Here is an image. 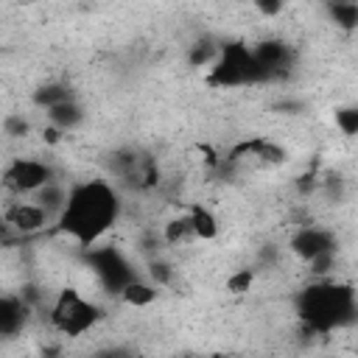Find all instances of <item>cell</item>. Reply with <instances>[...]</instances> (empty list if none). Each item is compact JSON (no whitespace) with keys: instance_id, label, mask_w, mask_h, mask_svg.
<instances>
[{"instance_id":"obj_16","label":"cell","mask_w":358,"mask_h":358,"mask_svg":"<svg viewBox=\"0 0 358 358\" xmlns=\"http://www.w3.org/2000/svg\"><path fill=\"white\" fill-rule=\"evenodd\" d=\"M187 215H190L196 241H215V238H218V218L213 215L210 207H204V204H190V207H187Z\"/></svg>"},{"instance_id":"obj_14","label":"cell","mask_w":358,"mask_h":358,"mask_svg":"<svg viewBox=\"0 0 358 358\" xmlns=\"http://www.w3.org/2000/svg\"><path fill=\"white\" fill-rule=\"evenodd\" d=\"M67 199H70V187H64L59 179H53V182L42 185V187L34 193V201H39V204L53 215V218H59V213L64 210Z\"/></svg>"},{"instance_id":"obj_5","label":"cell","mask_w":358,"mask_h":358,"mask_svg":"<svg viewBox=\"0 0 358 358\" xmlns=\"http://www.w3.org/2000/svg\"><path fill=\"white\" fill-rule=\"evenodd\" d=\"M101 319V308L95 302H90L87 296H81V291L76 288H64L56 294V299L50 302V324L53 330H59L67 338H78L87 330L95 327V322Z\"/></svg>"},{"instance_id":"obj_9","label":"cell","mask_w":358,"mask_h":358,"mask_svg":"<svg viewBox=\"0 0 358 358\" xmlns=\"http://www.w3.org/2000/svg\"><path fill=\"white\" fill-rule=\"evenodd\" d=\"M257 159V162H263V165H282L285 162V148L280 145V143H274L271 137H252V140H243V143H238V145H232L229 151H227V162H232V165H238L241 159Z\"/></svg>"},{"instance_id":"obj_22","label":"cell","mask_w":358,"mask_h":358,"mask_svg":"<svg viewBox=\"0 0 358 358\" xmlns=\"http://www.w3.org/2000/svg\"><path fill=\"white\" fill-rule=\"evenodd\" d=\"M148 280L154 285H159V288L171 285L173 282V266L168 260H162V257H151L148 260Z\"/></svg>"},{"instance_id":"obj_26","label":"cell","mask_w":358,"mask_h":358,"mask_svg":"<svg viewBox=\"0 0 358 358\" xmlns=\"http://www.w3.org/2000/svg\"><path fill=\"white\" fill-rule=\"evenodd\" d=\"M308 268H310V274L313 277H327L333 268H336V249L333 252H322V255H316L313 260H308Z\"/></svg>"},{"instance_id":"obj_3","label":"cell","mask_w":358,"mask_h":358,"mask_svg":"<svg viewBox=\"0 0 358 358\" xmlns=\"http://www.w3.org/2000/svg\"><path fill=\"white\" fill-rule=\"evenodd\" d=\"M207 84L218 90H232V87H255L266 84L268 76L255 59V50L246 48L243 42H224L215 62L207 67Z\"/></svg>"},{"instance_id":"obj_24","label":"cell","mask_w":358,"mask_h":358,"mask_svg":"<svg viewBox=\"0 0 358 358\" xmlns=\"http://www.w3.org/2000/svg\"><path fill=\"white\" fill-rule=\"evenodd\" d=\"M319 190H322V196L327 199V201H341L344 199V179L338 176V173H327L324 179H319Z\"/></svg>"},{"instance_id":"obj_10","label":"cell","mask_w":358,"mask_h":358,"mask_svg":"<svg viewBox=\"0 0 358 358\" xmlns=\"http://www.w3.org/2000/svg\"><path fill=\"white\" fill-rule=\"evenodd\" d=\"M336 249V235L324 227H316V224H302L294 235H291V252L299 257V260H313L316 255L322 252H333Z\"/></svg>"},{"instance_id":"obj_20","label":"cell","mask_w":358,"mask_h":358,"mask_svg":"<svg viewBox=\"0 0 358 358\" xmlns=\"http://www.w3.org/2000/svg\"><path fill=\"white\" fill-rule=\"evenodd\" d=\"M218 50H221V45H215L213 39H199L196 45H190V50H187V62H190V67H210L213 62H215V56H218Z\"/></svg>"},{"instance_id":"obj_29","label":"cell","mask_w":358,"mask_h":358,"mask_svg":"<svg viewBox=\"0 0 358 358\" xmlns=\"http://www.w3.org/2000/svg\"><path fill=\"white\" fill-rule=\"evenodd\" d=\"M324 3H330V0H324Z\"/></svg>"},{"instance_id":"obj_7","label":"cell","mask_w":358,"mask_h":358,"mask_svg":"<svg viewBox=\"0 0 358 358\" xmlns=\"http://www.w3.org/2000/svg\"><path fill=\"white\" fill-rule=\"evenodd\" d=\"M53 179H56L53 168L42 159H34V157H17L6 168V187L17 196H28V193L34 196L42 185H48Z\"/></svg>"},{"instance_id":"obj_15","label":"cell","mask_w":358,"mask_h":358,"mask_svg":"<svg viewBox=\"0 0 358 358\" xmlns=\"http://www.w3.org/2000/svg\"><path fill=\"white\" fill-rule=\"evenodd\" d=\"M70 98H76V95H73L70 84H64V81H48V84H42V87H36L34 95H31L34 106H39V109H45V112H48L50 106H56V103L70 101Z\"/></svg>"},{"instance_id":"obj_6","label":"cell","mask_w":358,"mask_h":358,"mask_svg":"<svg viewBox=\"0 0 358 358\" xmlns=\"http://www.w3.org/2000/svg\"><path fill=\"white\" fill-rule=\"evenodd\" d=\"M87 266L92 268V274L98 277V282L109 291V294H117L131 282L137 280L134 268H131V260L117 249V246H87Z\"/></svg>"},{"instance_id":"obj_13","label":"cell","mask_w":358,"mask_h":358,"mask_svg":"<svg viewBox=\"0 0 358 358\" xmlns=\"http://www.w3.org/2000/svg\"><path fill=\"white\" fill-rule=\"evenodd\" d=\"M48 123L59 126L62 131H73L84 123V106L76 98H70L64 103H56V106L48 109Z\"/></svg>"},{"instance_id":"obj_2","label":"cell","mask_w":358,"mask_h":358,"mask_svg":"<svg viewBox=\"0 0 358 358\" xmlns=\"http://www.w3.org/2000/svg\"><path fill=\"white\" fill-rule=\"evenodd\" d=\"M296 316L305 333L327 336L338 327H350L358 322V296L347 282H333L327 277L305 285L296 299Z\"/></svg>"},{"instance_id":"obj_1","label":"cell","mask_w":358,"mask_h":358,"mask_svg":"<svg viewBox=\"0 0 358 358\" xmlns=\"http://www.w3.org/2000/svg\"><path fill=\"white\" fill-rule=\"evenodd\" d=\"M123 201L112 182L87 179L70 185V199L56 218V229L81 246L98 243L120 218Z\"/></svg>"},{"instance_id":"obj_11","label":"cell","mask_w":358,"mask_h":358,"mask_svg":"<svg viewBox=\"0 0 358 358\" xmlns=\"http://www.w3.org/2000/svg\"><path fill=\"white\" fill-rule=\"evenodd\" d=\"M50 218H53V215H50L39 201H34V199H31V201H14V204H8V210H6V224H8L14 232H20V235L42 232Z\"/></svg>"},{"instance_id":"obj_25","label":"cell","mask_w":358,"mask_h":358,"mask_svg":"<svg viewBox=\"0 0 358 358\" xmlns=\"http://www.w3.org/2000/svg\"><path fill=\"white\" fill-rule=\"evenodd\" d=\"M3 131H6V137L20 140V137H28V134H31V123H28L22 115L11 112V115H6V120H3Z\"/></svg>"},{"instance_id":"obj_12","label":"cell","mask_w":358,"mask_h":358,"mask_svg":"<svg viewBox=\"0 0 358 358\" xmlns=\"http://www.w3.org/2000/svg\"><path fill=\"white\" fill-rule=\"evenodd\" d=\"M31 310L34 305L22 294H3L0 296V336L14 338L17 333H22V327L31 319Z\"/></svg>"},{"instance_id":"obj_23","label":"cell","mask_w":358,"mask_h":358,"mask_svg":"<svg viewBox=\"0 0 358 358\" xmlns=\"http://www.w3.org/2000/svg\"><path fill=\"white\" fill-rule=\"evenodd\" d=\"M252 282H255V268H238L227 277V291L238 296V294H246L252 288Z\"/></svg>"},{"instance_id":"obj_19","label":"cell","mask_w":358,"mask_h":358,"mask_svg":"<svg viewBox=\"0 0 358 358\" xmlns=\"http://www.w3.org/2000/svg\"><path fill=\"white\" fill-rule=\"evenodd\" d=\"M162 241H165V243H171V246H185V243L196 241V232H193L190 215H187V213L173 215V218L162 227Z\"/></svg>"},{"instance_id":"obj_18","label":"cell","mask_w":358,"mask_h":358,"mask_svg":"<svg viewBox=\"0 0 358 358\" xmlns=\"http://www.w3.org/2000/svg\"><path fill=\"white\" fill-rule=\"evenodd\" d=\"M157 288L159 285H154L151 280H131L123 291H120V299L126 302V305H131V308H148L154 299H157Z\"/></svg>"},{"instance_id":"obj_8","label":"cell","mask_w":358,"mask_h":358,"mask_svg":"<svg viewBox=\"0 0 358 358\" xmlns=\"http://www.w3.org/2000/svg\"><path fill=\"white\" fill-rule=\"evenodd\" d=\"M252 50H255V59L260 62V67L266 70L268 81L285 78V76L291 73L294 50H291L288 42H282V39H263V42H257Z\"/></svg>"},{"instance_id":"obj_28","label":"cell","mask_w":358,"mask_h":358,"mask_svg":"<svg viewBox=\"0 0 358 358\" xmlns=\"http://www.w3.org/2000/svg\"><path fill=\"white\" fill-rule=\"evenodd\" d=\"M260 263H263V266H266V263H268V266L277 263V246H274V243H266V246L260 249Z\"/></svg>"},{"instance_id":"obj_27","label":"cell","mask_w":358,"mask_h":358,"mask_svg":"<svg viewBox=\"0 0 358 358\" xmlns=\"http://www.w3.org/2000/svg\"><path fill=\"white\" fill-rule=\"evenodd\" d=\"M285 6H288V0H255V8H257L263 17H277Z\"/></svg>"},{"instance_id":"obj_21","label":"cell","mask_w":358,"mask_h":358,"mask_svg":"<svg viewBox=\"0 0 358 358\" xmlns=\"http://www.w3.org/2000/svg\"><path fill=\"white\" fill-rule=\"evenodd\" d=\"M333 120H336V129L347 137H355L358 134V106H338L333 112Z\"/></svg>"},{"instance_id":"obj_4","label":"cell","mask_w":358,"mask_h":358,"mask_svg":"<svg viewBox=\"0 0 358 358\" xmlns=\"http://www.w3.org/2000/svg\"><path fill=\"white\" fill-rule=\"evenodd\" d=\"M106 168H109V176L126 187V190H137V193H145L151 187L159 185V165L151 154L140 151V148H117L109 154L106 159Z\"/></svg>"},{"instance_id":"obj_17","label":"cell","mask_w":358,"mask_h":358,"mask_svg":"<svg viewBox=\"0 0 358 358\" xmlns=\"http://www.w3.org/2000/svg\"><path fill=\"white\" fill-rule=\"evenodd\" d=\"M324 8L336 28H341V31L358 28V0H330V3H324Z\"/></svg>"}]
</instances>
